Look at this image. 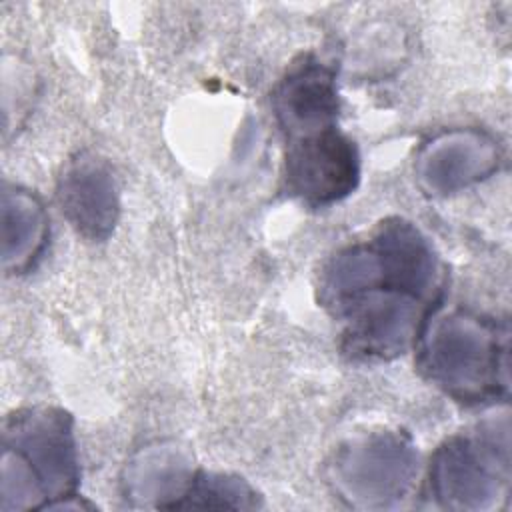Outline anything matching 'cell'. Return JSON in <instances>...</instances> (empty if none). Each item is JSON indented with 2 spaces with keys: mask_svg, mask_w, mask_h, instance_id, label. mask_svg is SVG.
<instances>
[{
  "mask_svg": "<svg viewBox=\"0 0 512 512\" xmlns=\"http://www.w3.org/2000/svg\"><path fill=\"white\" fill-rule=\"evenodd\" d=\"M442 292L434 244L404 218H386L366 240L338 250L320 276V302L340 328V348L358 362L414 348Z\"/></svg>",
  "mask_w": 512,
  "mask_h": 512,
  "instance_id": "6da1fadb",
  "label": "cell"
},
{
  "mask_svg": "<svg viewBox=\"0 0 512 512\" xmlns=\"http://www.w3.org/2000/svg\"><path fill=\"white\" fill-rule=\"evenodd\" d=\"M72 418L52 406L10 414L2 430V510H54L76 496Z\"/></svg>",
  "mask_w": 512,
  "mask_h": 512,
  "instance_id": "7a4b0ae2",
  "label": "cell"
},
{
  "mask_svg": "<svg viewBox=\"0 0 512 512\" xmlns=\"http://www.w3.org/2000/svg\"><path fill=\"white\" fill-rule=\"evenodd\" d=\"M424 378L450 398L482 404L508 394V328L468 310L426 320L416 344Z\"/></svg>",
  "mask_w": 512,
  "mask_h": 512,
  "instance_id": "3957f363",
  "label": "cell"
},
{
  "mask_svg": "<svg viewBox=\"0 0 512 512\" xmlns=\"http://www.w3.org/2000/svg\"><path fill=\"white\" fill-rule=\"evenodd\" d=\"M510 492L508 420L448 438L432 456L428 494L450 510H492Z\"/></svg>",
  "mask_w": 512,
  "mask_h": 512,
  "instance_id": "277c9868",
  "label": "cell"
},
{
  "mask_svg": "<svg viewBox=\"0 0 512 512\" xmlns=\"http://www.w3.org/2000/svg\"><path fill=\"white\" fill-rule=\"evenodd\" d=\"M418 476V454L400 432H374L346 444L332 462L336 494L352 508H392Z\"/></svg>",
  "mask_w": 512,
  "mask_h": 512,
  "instance_id": "5b68a950",
  "label": "cell"
},
{
  "mask_svg": "<svg viewBox=\"0 0 512 512\" xmlns=\"http://www.w3.org/2000/svg\"><path fill=\"white\" fill-rule=\"evenodd\" d=\"M284 142V184L300 202L330 206L356 188L360 156L338 124L286 136Z\"/></svg>",
  "mask_w": 512,
  "mask_h": 512,
  "instance_id": "8992f818",
  "label": "cell"
},
{
  "mask_svg": "<svg viewBox=\"0 0 512 512\" xmlns=\"http://www.w3.org/2000/svg\"><path fill=\"white\" fill-rule=\"evenodd\" d=\"M58 204L70 226L86 240L102 242L116 226L120 202L112 168L92 152L72 158L58 180Z\"/></svg>",
  "mask_w": 512,
  "mask_h": 512,
  "instance_id": "52a82bcc",
  "label": "cell"
},
{
  "mask_svg": "<svg viewBox=\"0 0 512 512\" xmlns=\"http://www.w3.org/2000/svg\"><path fill=\"white\" fill-rule=\"evenodd\" d=\"M272 106L284 138L338 124L334 70L314 56H302L276 86Z\"/></svg>",
  "mask_w": 512,
  "mask_h": 512,
  "instance_id": "ba28073f",
  "label": "cell"
},
{
  "mask_svg": "<svg viewBox=\"0 0 512 512\" xmlns=\"http://www.w3.org/2000/svg\"><path fill=\"white\" fill-rule=\"evenodd\" d=\"M498 146L476 130H454L428 142L418 156L416 172L436 194L456 192L494 172Z\"/></svg>",
  "mask_w": 512,
  "mask_h": 512,
  "instance_id": "9c48e42d",
  "label": "cell"
},
{
  "mask_svg": "<svg viewBox=\"0 0 512 512\" xmlns=\"http://www.w3.org/2000/svg\"><path fill=\"white\" fill-rule=\"evenodd\" d=\"M48 220L42 204L24 190H4L2 194V232H4V270L22 272L40 254Z\"/></svg>",
  "mask_w": 512,
  "mask_h": 512,
  "instance_id": "30bf717a",
  "label": "cell"
},
{
  "mask_svg": "<svg viewBox=\"0 0 512 512\" xmlns=\"http://www.w3.org/2000/svg\"><path fill=\"white\" fill-rule=\"evenodd\" d=\"M258 494L236 476L214 474V472H198L190 478L184 492L178 496L170 508H202V510H242L256 508Z\"/></svg>",
  "mask_w": 512,
  "mask_h": 512,
  "instance_id": "8fae6325",
  "label": "cell"
}]
</instances>
